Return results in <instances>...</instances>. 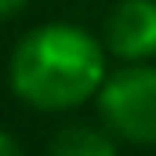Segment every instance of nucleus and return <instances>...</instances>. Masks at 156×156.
Wrapping results in <instances>:
<instances>
[{
	"label": "nucleus",
	"instance_id": "1",
	"mask_svg": "<svg viewBox=\"0 0 156 156\" xmlns=\"http://www.w3.org/2000/svg\"><path fill=\"white\" fill-rule=\"evenodd\" d=\"M7 80L26 105L66 113L98 94L105 80V47L80 26L47 22L18 40Z\"/></svg>",
	"mask_w": 156,
	"mask_h": 156
},
{
	"label": "nucleus",
	"instance_id": "2",
	"mask_svg": "<svg viewBox=\"0 0 156 156\" xmlns=\"http://www.w3.org/2000/svg\"><path fill=\"white\" fill-rule=\"evenodd\" d=\"M98 113L105 127L134 145H156V66L127 62L120 73L102 80Z\"/></svg>",
	"mask_w": 156,
	"mask_h": 156
},
{
	"label": "nucleus",
	"instance_id": "3",
	"mask_svg": "<svg viewBox=\"0 0 156 156\" xmlns=\"http://www.w3.org/2000/svg\"><path fill=\"white\" fill-rule=\"evenodd\" d=\"M105 47L123 62L156 58V0H120L105 18Z\"/></svg>",
	"mask_w": 156,
	"mask_h": 156
},
{
	"label": "nucleus",
	"instance_id": "4",
	"mask_svg": "<svg viewBox=\"0 0 156 156\" xmlns=\"http://www.w3.org/2000/svg\"><path fill=\"white\" fill-rule=\"evenodd\" d=\"M51 156H116V145L105 131L76 123V127H66L55 134Z\"/></svg>",
	"mask_w": 156,
	"mask_h": 156
},
{
	"label": "nucleus",
	"instance_id": "5",
	"mask_svg": "<svg viewBox=\"0 0 156 156\" xmlns=\"http://www.w3.org/2000/svg\"><path fill=\"white\" fill-rule=\"evenodd\" d=\"M0 156H22V145L11 131H0Z\"/></svg>",
	"mask_w": 156,
	"mask_h": 156
},
{
	"label": "nucleus",
	"instance_id": "6",
	"mask_svg": "<svg viewBox=\"0 0 156 156\" xmlns=\"http://www.w3.org/2000/svg\"><path fill=\"white\" fill-rule=\"evenodd\" d=\"M22 4H26V0H0V22H4V18H11V15H18V11H22Z\"/></svg>",
	"mask_w": 156,
	"mask_h": 156
}]
</instances>
